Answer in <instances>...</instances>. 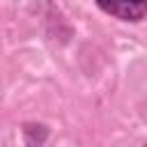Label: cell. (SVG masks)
Here are the masks:
<instances>
[{
  "instance_id": "obj_1",
  "label": "cell",
  "mask_w": 147,
  "mask_h": 147,
  "mask_svg": "<svg viewBox=\"0 0 147 147\" xmlns=\"http://www.w3.org/2000/svg\"><path fill=\"white\" fill-rule=\"evenodd\" d=\"M94 5L122 23H140L147 9V0H94Z\"/></svg>"
},
{
  "instance_id": "obj_2",
  "label": "cell",
  "mask_w": 147,
  "mask_h": 147,
  "mask_svg": "<svg viewBox=\"0 0 147 147\" xmlns=\"http://www.w3.org/2000/svg\"><path fill=\"white\" fill-rule=\"evenodd\" d=\"M46 138H48V129L44 124H34V122L23 124V140L28 145H44Z\"/></svg>"
}]
</instances>
